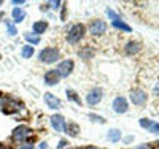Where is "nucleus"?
<instances>
[{"mask_svg": "<svg viewBox=\"0 0 159 149\" xmlns=\"http://www.w3.org/2000/svg\"><path fill=\"white\" fill-rule=\"evenodd\" d=\"M32 29H34V33L40 37L42 33H45L48 30V22L46 21H37V22H34Z\"/></svg>", "mask_w": 159, "mask_h": 149, "instance_id": "13", "label": "nucleus"}, {"mask_svg": "<svg viewBox=\"0 0 159 149\" xmlns=\"http://www.w3.org/2000/svg\"><path fill=\"white\" fill-rule=\"evenodd\" d=\"M65 133H69L70 137H76V135L80 133V127L75 122H70V124H67V132Z\"/></svg>", "mask_w": 159, "mask_h": 149, "instance_id": "20", "label": "nucleus"}, {"mask_svg": "<svg viewBox=\"0 0 159 149\" xmlns=\"http://www.w3.org/2000/svg\"><path fill=\"white\" fill-rule=\"evenodd\" d=\"M137 149H151V144H140L137 146Z\"/></svg>", "mask_w": 159, "mask_h": 149, "instance_id": "28", "label": "nucleus"}, {"mask_svg": "<svg viewBox=\"0 0 159 149\" xmlns=\"http://www.w3.org/2000/svg\"><path fill=\"white\" fill-rule=\"evenodd\" d=\"M154 146H157V147H154V149H159V143H156V144H154Z\"/></svg>", "mask_w": 159, "mask_h": 149, "instance_id": "34", "label": "nucleus"}, {"mask_svg": "<svg viewBox=\"0 0 159 149\" xmlns=\"http://www.w3.org/2000/svg\"><path fill=\"white\" fill-rule=\"evenodd\" d=\"M89 119L94 121V122H99V124H105V122H107V121H105V117H102V116H99V114H94V113L89 114Z\"/></svg>", "mask_w": 159, "mask_h": 149, "instance_id": "22", "label": "nucleus"}, {"mask_svg": "<svg viewBox=\"0 0 159 149\" xmlns=\"http://www.w3.org/2000/svg\"><path fill=\"white\" fill-rule=\"evenodd\" d=\"M88 30H89L91 35H102V33L107 32V24H105V21H102V19H92L89 22Z\"/></svg>", "mask_w": 159, "mask_h": 149, "instance_id": "4", "label": "nucleus"}, {"mask_svg": "<svg viewBox=\"0 0 159 149\" xmlns=\"http://www.w3.org/2000/svg\"><path fill=\"white\" fill-rule=\"evenodd\" d=\"M24 40L27 42L30 46L32 45H38L40 43V37L38 35H35L34 32H27V33H24Z\"/></svg>", "mask_w": 159, "mask_h": 149, "instance_id": "17", "label": "nucleus"}, {"mask_svg": "<svg viewBox=\"0 0 159 149\" xmlns=\"http://www.w3.org/2000/svg\"><path fill=\"white\" fill-rule=\"evenodd\" d=\"M19 149H34V146H32L30 143H25V144H22Z\"/></svg>", "mask_w": 159, "mask_h": 149, "instance_id": "27", "label": "nucleus"}, {"mask_svg": "<svg viewBox=\"0 0 159 149\" xmlns=\"http://www.w3.org/2000/svg\"><path fill=\"white\" fill-rule=\"evenodd\" d=\"M21 54H22V57H24V59H30V57L34 56V48H32L30 45H25V46L22 48Z\"/></svg>", "mask_w": 159, "mask_h": 149, "instance_id": "21", "label": "nucleus"}, {"mask_svg": "<svg viewBox=\"0 0 159 149\" xmlns=\"http://www.w3.org/2000/svg\"><path fill=\"white\" fill-rule=\"evenodd\" d=\"M84 149H99V147H97V146H86Z\"/></svg>", "mask_w": 159, "mask_h": 149, "instance_id": "33", "label": "nucleus"}, {"mask_svg": "<svg viewBox=\"0 0 159 149\" xmlns=\"http://www.w3.org/2000/svg\"><path fill=\"white\" fill-rule=\"evenodd\" d=\"M154 94L159 97V83H157V84H156V87H154Z\"/></svg>", "mask_w": 159, "mask_h": 149, "instance_id": "31", "label": "nucleus"}, {"mask_svg": "<svg viewBox=\"0 0 159 149\" xmlns=\"http://www.w3.org/2000/svg\"><path fill=\"white\" fill-rule=\"evenodd\" d=\"M107 138H108L110 143H116V141L121 140V132H119L118 129H111V130H108Z\"/></svg>", "mask_w": 159, "mask_h": 149, "instance_id": "18", "label": "nucleus"}, {"mask_svg": "<svg viewBox=\"0 0 159 149\" xmlns=\"http://www.w3.org/2000/svg\"><path fill=\"white\" fill-rule=\"evenodd\" d=\"M78 56L81 57L83 60H89V59L94 57V49L89 48V46H83V48H80V51H78Z\"/></svg>", "mask_w": 159, "mask_h": 149, "instance_id": "15", "label": "nucleus"}, {"mask_svg": "<svg viewBox=\"0 0 159 149\" xmlns=\"http://www.w3.org/2000/svg\"><path fill=\"white\" fill-rule=\"evenodd\" d=\"M49 122H51V127L56 132H67V121H65L62 114H52Z\"/></svg>", "mask_w": 159, "mask_h": 149, "instance_id": "5", "label": "nucleus"}, {"mask_svg": "<svg viewBox=\"0 0 159 149\" xmlns=\"http://www.w3.org/2000/svg\"><path fill=\"white\" fill-rule=\"evenodd\" d=\"M67 99H69L70 102L76 103V105H81V99L78 97V94H76L73 89H67Z\"/></svg>", "mask_w": 159, "mask_h": 149, "instance_id": "19", "label": "nucleus"}, {"mask_svg": "<svg viewBox=\"0 0 159 149\" xmlns=\"http://www.w3.org/2000/svg\"><path fill=\"white\" fill-rule=\"evenodd\" d=\"M129 97H130V102L134 105H137V106H143L145 103H147V100H148V95L142 89H132L130 94H129Z\"/></svg>", "mask_w": 159, "mask_h": 149, "instance_id": "6", "label": "nucleus"}, {"mask_svg": "<svg viewBox=\"0 0 159 149\" xmlns=\"http://www.w3.org/2000/svg\"><path fill=\"white\" fill-rule=\"evenodd\" d=\"M0 18H3V13H0Z\"/></svg>", "mask_w": 159, "mask_h": 149, "instance_id": "35", "label": "nucleus"}, {"mask_svg": "<svg viewBox=\"0 0 159 149\" xmlns=\"http://www.w3.org/2000/svg\"><path fill=\"white\" fill-rule=\"evenodd\" d=\"M59 57H61V52L54 46H48L38 52V60L43 64H54L59 60Z\"/></svg>", "mask_w": 159, "mask_h": 149, "instance_id": "1", "label": "nucleus"}, {"mask_svg": "<svg viewBox=\"0 0 159 149\" xmlns=\"http://www.w3.org/2000/svg\"><path fill=\"white\" fill-rule=\"evenodd\" d=\"M11 3H13V5H24L25 2H24V0H13Z\"/></svg>", "mask_w": 159, "mask_h": 149, "instance_id": "29", "label": "nucleus"}, {"mask_svg": "<svg viewBox=\"0 0 159 149\" xmlns=\"http://www.w3.org/2000/svg\"><path fill=\"white\" fill-rule=\"evenodd\" d=\"M102 99H103V90H102L100 87L91 89V90L88 92V95H86V102H88V105H91V106L100 103Z\"/></svg>", "mask_w": 159, "mask_h": 149, "instance_id": "8", "label": "nucleus"}, {"mask_svg": "<svg viewBox=\"0 0 159 149\" xmlns=\"http://www.w3.org/2000/svg\"><path fill=\"white\" fill-rule=\"evenodd\" d=\"M45 84L46 86H56L59 84V81H61V75L57 73V70H49L45 73Z\"/></svg>", "mask_w": 159, "mask_h": 149, "instance_id": "11", "label": "nucleus"}, {"mask_svg": "<svg viewBox=\"0 0 159 149\" xmlns=\"http://www.w3.org/2000/svg\"><path fill=\"white\" fill-rule=\"evenodd\" d=\"M113 110H115V113H118V114L126 113V111L129 110V103H127V100H126L123 95L116 97V99L113 100Z\"/></svg>", "mask_w": 159, "mask_h": 149, "instance_id": "10", "label": "nucleus"}, {"mask_svg": "<svg viewBox=\"0 0 159 149\" xmlns=\"http://www.w3.org/2000/svg\"><path fill=\"white\" fill-rule=\"evenodd\" d=\"M0 5H2V0H0Z\"/></svg>", "mask_w": 159, "mask_h": 149, "instance_id": "36", "label": "nucleus"}, {"mask_svg": "<svg viewBox=\"0 0 159 149\" xmlns=\"http://www.w3.org/2000/svg\"><path fill=\"white\" fill-rule=\"evenodd\" d=\"M49 5H51L52 8H54V10H59L62 3H61V2H49Z\"/></svg>", "mask_w": 159, "mask_h": 149, "instance_id": "26", "label": "nucleus"}, {"mask_svg": "<svg viewBox=\"0 0 159 149\" xmlns=\"http://www.w3.org/2000/svg\"><path fill=\"white\" fill-rule=\"evenodd\" d=\"M73 67H75L73 60L65 59V60L59 62V65H57V68H56V70H57V73L61 75V78H67V76H70V75H72Z\"/></svg>", "mask_w": 159, "mask_h": 149, "instance_id": "7", "label": "nucleus"}, {"mask_svg": "<svg viewBox=\"0 0 159 149\" xmlns=\"http://www.w3.org/2000/svg\"><path fill=\"white\" fill-rule=\"evenodd\" d=\"M69 146V141L67 140H61L59 143H57V149H65Z\"/></svg>", "mask_w": 159, "mask_h": 149, "instance_id": "25", "label": "nucleus"}, {"mask_svg": "<svg viewBox=\"0 0 159 149\" xmlns=\"http://www.w3.org/2000/svg\"><path fill=\"white\" fill-rule=\"evenodd\" d=\"M124 49H126V52L129 54V56H134V54H137L140 51V43L139 42H127Z\"/></svg>", "mask_w": 159, "mask_h": 149, "instance_id": "16", "label": "nucleus"}, {"mask_svg": "<svg viewBox=\"0 0 159 149\" xmlns=\"http://www.w3.org/2000/svg\"><path fill=\"white\" fill-rule=\"evenodd\" d=\"M147 130L151 132V133H154V135H159V124H157V122H153V121H151V122H150V127H148Z\"/></svg>", "mask_w": 159, "mask_h": 149, "instance_id": "23", "label": "nucleus"}, {"mask_svg": "<svg viewBox=\"0 0 159 149\" xmlns=\"http://www.w3.org/2000/svg\"><path fill=\"white\" fill-rule=\"evenodd\" d=\"M84 33H86V27L83 24H73L69 29V32H67V42H69V45L80 43L83 40Z\"/></svg>", "mask_w": 159, "mask_h": 149, "instance_id": "2", "label": "nucleus"}, {"mask_svg": "<svg viewBox=\"0 0 159 149\" xmlns=\"http://www.w3.org/2000/svg\"><path fill=\"white\" fill-rule=\"evenodd\" d=\"M107 15H108V18L111 19V24H113V27H115V29H118V30H123V32H132V29H130V25L129 24H126L121 18H119L118 15H116V13L113 11V10H107Z\"/></svg>", "mask_w": 159, "mask_h": 149, "instance_id": "3", "label": "nucleus"}, {"mask_svg": "<svg viewBox=\"0 0 159 149\" xmlns=\"http://www.w3.org/2000/svg\"><path fill=\"white\" fill-rule=\"evenodd\" d=\"M132 140H134V137H126V138H124V143L127 144V143H130Z\"/></svg>", "mask_w": 159, "mask_h": 149, "instance_id": "30", "label": "nucleus"}, {"mask_svg": "<svg viewBox=\"0 0 159 149\" xmlns=\"http://www.w3.org/2000/svg\"><path fill=\"white\" fill-rule=\"evenodd\" d=\"M45 103L48 105V108H51V110H59L61 108V100L51 92L45 94Z\"/></svg>", "mask_w": 159, "mask_h": 149, "instance_id": "12", "label": "nucleus"}, {"mask_svg": "<svg viewBox=\"0 0 159 149\" xmlns=\"http://www.w3.org/2000/svg\"><path fill=\"white\" fill-rule=\"evenodd\" d=\"M11 18L15 22H22L25 19V11L21 8V7H16V8H13L11 11Z\"/></svg>", "mask_w": 159, "mask_h": 149, "instance_id": "14", "label": "nucleus"}, {"mask_svg": "<svg viewBox=\"0 0 159 149\" xmlns=\"http://www.w3.org/2000/svg\"><path fill=\"white\" fill-rule=\"evenodd\" d=\"M46 147H48V144H46L45 141H43V143H40V149H46Z\"/></svg>", "mask_w": 159, "mask_h": 149, "instance_id": "32", "label": "nucleus"}, {"mask_svg": "<svg viewBox=\"0 0 159 149\" xmlns=\"http://www.w3.org/2000/svg\"><path fill=\"white\" fill-rule=\"evenodd\" d=\"M30 135H32V130L27 125H18L15 130H13L11 138L15 141H24L27 137H30Z\"/></svg>", "mask_w": 159, "mask_h": 149, "instance_id": "9", "label": "nucleus"}, {"mask_svg": "<svg viewBox=\"0 0 159 149\" xmlns=\"http://www.w3.org/2000/svg\"><path fill=\"white\" fill-rule=\"evenodd\" d=\"M7 29H8V35H11V37H15L18 33V29L11 22H7Z\"/></svg>", "mask_w": 159, "mask_h": 149, "instance_id": "24", "label": "nucleus"}]
</instances>
